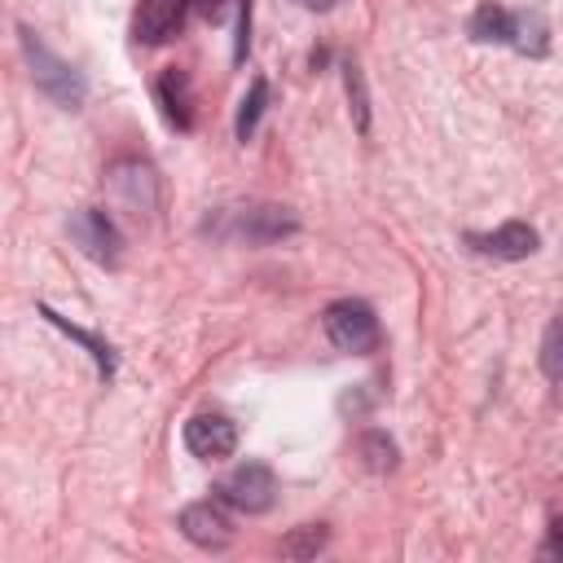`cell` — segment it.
<instances>
[{"label": "cell", "instance_id": "18", "mask_svg": "<svg viewBox=\"0 0 563 563\" xmlns=\"http://www.w3.org/2000/svg\"><path fill=\"white\" fill-rule=\"evenodd\" d=\"M541 374L550 383H563V312L550 317V325L541 334Z\"/></svg>", "mask_w": 563, "mask_h": 563}, {"label": "cell", "instance_id": "2", "mask_svg": "<svg viewBox=\"0 0 563 563\" xmlns=\"http://www.w3.org/2000/svg\"><path fill=\"white\" fill-rule=\"evenodd\" d=\"M18 35H22V57H26V66H31V84H35L48 101H57L62 110H79L84 97H88L84 75H79L66 57H57L31 26H18Z\"/></svg>", "mask_w": 563, "mask_h": 563}, {"label": "cell", "instance_id": "10", "mask_svg": "<svg viewBox=\"0 0 563 563\" xmlns=\"http://www.w3.org/2000/svg\"><path fill=\"white\" fill-rule=\"evenodd\" d=\"M466 242H471L479 255H493V260L515 264V260H528V255L541 246V233H537L528 220H506V224H497L493 233H466Z\"/></svg>", "mask_w": 563, "mask_h": 563}, {"label": "cell", "instance_id": "14", "mask_svg": "<svg viewBox=\"0 0 563 563\" xmlns=\"http://www.w3.org/2000/svg\"><path fill=\"white\" fill-rule=\"evenodd\" d=\"M356 457H361V466L374 471V475H391V471L400 466L396 440H391L387 431H378V427H369V431L356 435Z\"/></svg>", "mask_w": 563, "mask_h": 563}, {"label": "cell", "instance_id": "8", "mask_svg": "<svg viewBox=\"0 0 563 563\" xmlns=\"http://www.w3.org/2000/svg\"><path fill=\"white\" fill-rule=\"evenodd\" d=\"M176 528L185 532V541H194L198 550H224L233 541V519L224 515V501H189L176 519Z\"/></svg>", "mask_w": 563, "mask_h": 563}, {"label": "cell", "instance_id": "20", "mask_svg": "<svg viewBox=\"0 0 563 563\" xmlns=\"http://www.w3.org/2000/svg\"><path fill=\"white\" fill-rule=\"evenodd\" d=\"M541 554H545V559H563V515H559V519L550 523V537H545Z\"/></svg>", "mask_w": 563, "mask_h": 563}, {"label": "cell", "instance_id": "16", "mask_svg": "<svg viewBox=\"0 0 563 563\" xmlns=\"http://www.w3.org/2000/svg\"><path fill=\"white\" fill-rule=\"evenodd\" d=\"M325 545H330V528H325V523H299V528H290V532L282 537L277 554H282V559H317Z\"/></svg>", "mask_w": 563, "mask_h": 563}, {"label": "cell", "instance_id": "5", "mask_svg": "<svg viewBox=\"0 0 563 563\" xmlns=\"http://www.w3.org/2000/svg\"><path fill=\"white\" fill-rule=\"evenodd\" d=\"M321 330L347 356H369L383 343V325H378V317H374V308L365 299H334V303H325Z\"/></svg>", "mask_w": 563, "mask_h": 563}, {"label": "cell", "instance_id": "12", "mask_svg": "<svg viewBox=\"0 0 563 563\" xmlns=\"http://www.w3.org/2000/svg\"><path fill=\"white\" fill-rule=\"evenodd\" d=\"M154 97L163 106V119L176 128V132H189L194 128V88H189V75L180 66H167L154 84Z\"/></svg>", "mask_w": 563, "mask_h": 563}, {"label": "cell", "instance_id": "13", "mask_svg": "<svg viewBox=\"0 0 563 563\" xmlns=\"http://www.w3.org/2000/svg\"><path fill=\"white\" fill-rule=\"evenodd\" d=\"M40 317H44L48 325H57L66 339H75V343H79V347L92 356V365H97V374H101V378H114V347H110L106 339H97V334H88L84 325L66 321V317H62L57 308H48V303H40Z\"/></svg>", "mask_w": 563, "mask_h": 563}, {"label": "cell", "instance_id": "17", "mask_svg": "<svg viewBox=\"0 0 563 563\" xmlns=\"http://www.w3.org/2000/svg\"><path fill=\"white\" fill-rule=\"evenodd\" d=\"M343 88H347V106H352L356 132H369V88H365V75H361V66L352 57L343 62Z\"/></svg>", "mask_w": 563, "mask_h": 563}, {"label": "cell", "instance_id": "1", "mask_svg": "<svg viewBox=\"0 0 563 563\" xmlns=\"http://www.w3.org/2000/svg\"><path fill=\"white\" fill-rule=\"evenodd\" d=\"M202 233L246 246H273L282 238L299 233V216L282 202H242V207H216V216L202 220Z\"/></svg>", "mask_w": 563, "mask_h": 563}, {"label": "cell", "instance_id": "19", "mask_svg": "<svg viewBox=\"0 0 563 563\" xmlns=\"http://www.w3.org/2000/svg\"><path fill=\"white\" fill-rule=\"evenodd\" d=\"M246 44H251V0H238V44H233V62L246 57Z\"/></svg>", "mask_w": 563, "mask_h": 563}, {"label": "cell", "instance_id": "7", "mask_svg": "<svg viewBox=\"0 0 563 563\" xmlns=\"http://www.w3.org/2000/svg\"><path fill=\"white\" fill-rule=\"evenodd\" d=\"M66 233H70V242L92 260V264H106V268H114L119 264V255H123V238H119V224L101 211V207H79V211H70V220H66Z\"/></svg>", "mask_w": 563, "mask_h": 563}, {"label": "cell", "instance_id": "4", "mask_svg": "<svg viewBox=\"0 0 563 563\" xmlns=\"http://www.w3.org/2000/svg\"><path fill=\"white\" fill-rule=\"evenodd\" d=\"M106 189L119 198L123 211H132L136 220H154L158 207H163V180L154 172L150 158H136V154H123L106 167Z\"/></svg>", "mask_w": 563, "mask_h": 563}, {"label": "cell", "instance_id": "22", "mask_svg": "<svg viewBox=\"0 0 563 563\" xmlns=\"http://www.w3.org/2000/svg\"><path fill=\"white\" fill-rule=\"evenodd\" d=\"M299 9H317V13H325V9H334L339 0H295Z\"/></svg>", "mask_w": 563, "mask_h": 563}, {"label": "cell", "instance_id": "15", "mask_svg": "<svg viewBox=\"0 0 563 563\" xmlns=\"http://www.w3.org/2000/svg\"><path fill=\"white\" fill-rule=\"evenodd\" d=\"M264 110H268V79H264V75H255V79H251V88H246V97L238 101L233 136H238V141H251V136H255V128H260V119H264Z\"/></svg>", "mask_w": 563, "mask_h": 563}, {"label": "cell", "instance_id": "6", "mask_svg": "<svg viewBox=\"0 0 563 563\" xmlns=\"http://www.w3.org/2000/svg\"><path fill=\"white\" fill-rule=\"evenodd\" d=\"M216 497L238 515H264L277 501V475L268 462H242L216 484Z\"/></svg>", "mask_w": 563, "mask_h": 563}, {"label": "cell", "instance_id": "9", "mask_svg": "<svg viewBox=\"0 0 563 563\" xmlns=\"http://www.w3.org/2000/svg\"><path fill=\"white\" fill-rule=\"evenodd\" d=\"M185 449L198 462H224L238 449V427L224 413H194L185 422Z\"/></svg>", "mask_w": 563, "mask_h": 563}, {"label": "cell", "instance_id": "21", "mask_svg": "<svg viewBox=\"0 0 563 563\" xmlns=\"http://www.w3.org/2000/svg\"><path fill=\"white\" fill-rule=\"evenodd\" d=\"M198 9H202V13L211 18V22H216V18H224V9H229V0H198Z\"/></svg>", "mask_w": 563, "mask_h": 563}, {"label": "cell", "instance_id": "11", "mask_svg": "<svg viewBox=\"0 0 563 563\" xmlns=\"http://www.w3.org/2000/svg\"><path fill=\"white\" fill-rule=\"evenodd\" d=\"M185 13H189V0H141V9L132 18L136 44H145V48L167 44L185 26Z\"/></svg>", "mask_w": 563, "mask_h": 563}, {"label": "cell", "instance_id": "3", "mask_svg": "<svg viewBox=\"0 0 563 563\" xmlns=\"http://www.w3.org/2000/svg\"><path fill=\"white\" fill-rule=\"evenodd\" d=\"M466 31H471V40H479V44H510V48L532 53V57L545 53V26H541V18H532V13H510V9H501V4H493V0H484V4L471 13Z\"/></svg>", "mask_w": 563, "mask_h": 563}]
</instances>
